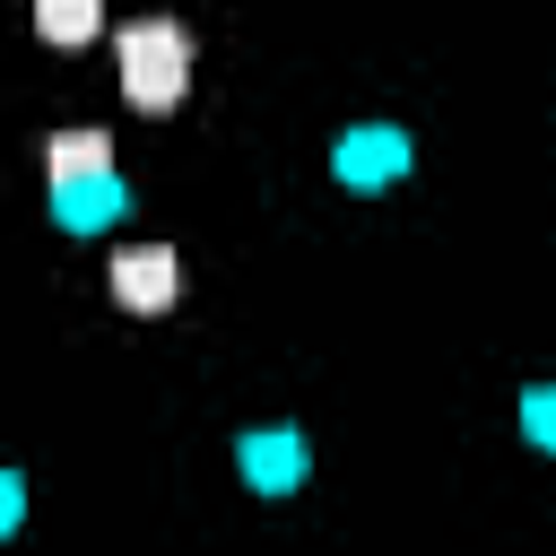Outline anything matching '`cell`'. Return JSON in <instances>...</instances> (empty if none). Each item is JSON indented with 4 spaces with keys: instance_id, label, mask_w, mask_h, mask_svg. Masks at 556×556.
I'll return each instance as SVG.
<instances>
[{
    "instance_id": "obj_1",
    "label": "cell",
    "mask_w": 556,
    "mask_h": 556,
    "mask_svg": "<svg viewBox=\"0 0 556 556\" xmlns=\"http://www.w3.org/2000/svg\"><path fill=\"white\" fill-rule=\"evenodd\" d=\"M113 61H122V96L139 113H174L182 87H191V35L174 17H130L113 35Z\"/></svg>"
},
{
    "instance_id": "obj_2",
    "label": "cell",
    "mask_w": 556,
    "mask_h": 556,
    "mask_svg": "<svg viewBox=\"0 0 556 556\" xmlns=\"http://www.w3.org/2000/svg\"><path fill=\"white\" fill-rule=\"evenodd\" d=\"M174 287H182V278H174V252H165V243H122V252H113V304H122V313H165Z\"/></svg>"
},
{
    "instance_id": "obj_3",
    "label": "cell",
    "mask_w": 556,
    "mask_h": 556,
    "mask_svg": "<svg viewBox=\"0 0 556 556\" xmlns=\"http://www.w3.org/2000/svg\"><path fill=\"white\" fill-rule=\"evenodd\" d=\"M330 165H339V182L374 191V182H391V174L408 165V139H400V130H382V122H365V130H348V139L330 148Z\"/></svg>"
},
{
    "instance_id": "obj_4",
    "label": "cell",
    "mask_w": 556,
    "mask_h": 556,
    "mask_svg": "<svg viewBox=\"0 0 556 556\" xmlns=\"http://www.w3.org/2000/svg\"><path fill=\"white\" fill-rule=\"evenodd\" d=\"M113 208H122V182H113V165H104V174H70V182H52V217H61L70 235H96V226H113Z\"/></svg>"
},
{
    "instance_id": "obj_5",
    "label": "cell",
    "mask_w": 556,
    "mask_h": 556,
    "mask_svg": "<svg viewBox=\"0 0 556 556\" xmlns=\"http://www.w3.org/2000/svg\"><path fill=\"white\" fill-rule=\"evenodd\" d=\"M235 452H243V478H252L261 495H287V486H304V434H243Z\"/></svg>"
},
{
    "instance_id": "obj_6",
    "label": "cell",
    "mask_w": 556,
    "mask_h": 556,
    "mask_svg": "<svg viewBox=\"0 0 556 556\" xmlns=\"http://www.w3.org/2000/svg\"><path fill=\"white\" fill-rule=\"evenodd\" d=\"M104 165H113V139H104V130H61V139H43V174H52V182L104 174Z\"/></svg>"
},
{
    "instance_id": "obj_7",
    "label": "cell",
    "mask_w": 556,
    "mask_h": 556,
    "mask_svg": "<svg viewBox=\"0 0 556 556\" xmlns=\"http://www.w3.org/2000/svg\"><path fill=\"white\" fill-rule=\"evenodd\" d=\"M96 26H104V0H35V35L43 43H70L78 52Z\"/></svg>"
},
{
    "instance_id": "obj_8",
    "label": "cell",
    "mask_w": 556,
    "mask_h": 556,
    "mask_svg": "<svg viewBox=\"0 0 556 556\" xmlns=\"http://www.w3.org/2000/svg\"><path fill=\"white\" fill-rule=\"evenodd\" d=\"M521 426H530V443H547L556 452V391L539 382V391H521Z\"/></svg>"
}]
</instances>
